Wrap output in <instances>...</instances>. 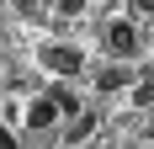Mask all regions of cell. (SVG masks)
I'll use <instances>...</instances> for the list:
<instances>
[{
    "mask_svg": "<svg viewBox=\"0 0 154 149\" xmlns=\"http://www.w3.org/2000/svg\"><path fill=\"white\" fill-rule=\"evenodd\" d=\"M43 69H53V74H80V69H85V53L69 48V43H48V48H43Z\"/></svg>",
    "mask_w": 154,
    "mask_h": 149,
    "instance_id": "obj_1",
    "label": "cell"
},
{
    "mask_svg": "<svg viewBox=\"0 0 154 149\" xmlns=\"http://www.w3.org/2000/svg\"><path fill=\"white\" fill-rule=\"evenodd\" d=\"M106 43H112V53H133V48H138V32L128 27V21H112V32H106Z\"/></svg>",
    "mask_w": 154,
    "mask_h": 149,
    "instance_id": "obj_2",
    "label": "cell"
},
{
    "mask_svg": "<svg viewBox=\"0 0 154 149\" xmlns=\"http://www.w3.org/2000/svg\"><path fill=\"white\" fill-rule=\"evenodd\" d=\"M59 112H64V106L53 101V96H43V101H32V112H27V122H32V128H48V122L59 117Z\"/></svg>",
    "mask_w": 154,
    "mask_h": 149,
    "instance_id": "obj_3",
    "label": "cell"
},
{
    "mask_svg": "<svg viewBox=\"0 0 154 149\" xmlns=\"http://www.w3.org/2000/svg\"><path fill=\"white\" fill-rule=\"evenodd\" d=\"M96 85H101V90H122V85H128V69H106Z\"/></svg>",
    "mask_w": 154,
    "mask_h": 149,
    "instance_id": "obj_4",
    "label": "cell"
},
{
    "mask_svg": "<svg viewBox=\"0 0 154 149\" xmlns=\"http://www.w3.org/2000/svg\"><path fill=\"white\" fill-rule=\"evenodd\" d=\"M48 96H53V101H59L64 112H80V101H75V96H69V90H64V85H53V90H48Z\"/></svg>",
    "mask_w": 154,
    "mask_h": 149,
    "instance_id": "obj_5",
    "label": "cell"
},
{
    "mask_svg": "<svg viewBox=\"0 0 154 149\" xmlns=\"http://www.w3.org/2000/svg\"><path fill=\"white\" fill-rule=\"evenodd\" d=\"M91 128H96V117H91V112H85V117H75V128H69V138H85V133H91Z\"/></svg>",
    "mask_w": 154,
    "mask_h": 149,
    "instance_id": "obj_6",
    "label": "cell"
},
{
    "mask_svg": "<svg viewBox=\"0 0 154 149\" xmlns=\"http://www.w3.org/2000/svg\"><path fill=\"white\" fill-rule=\"evenodd\" d=\"M85 11V0H59V16H80Z\"/></svg>",
    "mask_w": 154,
    "mask_h": 149,
    "instance_id": "obj_7",
    "label": "cell"
},
{
    "mask_svg": "<svg viewBox=\"0 0 154 149\" xmlns=\"http://www.w3.org/2000/svg\"><path fill=\"white\" fill-rule=\"evenodd\" d=\"M0 149H16V138H11V128H0Z\"/></svg>",
    "mask_w": 154,
    "mask_h": 149,
    "instance_id": "obj_8",
    "label": "cell"
},
{
    "mask_svg": "<svg viewBox=\"0 0 154 149\" xmlns=\"http://www.w3.org/2000/svg\"><path fill=\"white\" fill-rule=\"evenodd\" d=\"M133 5H138V11H154V0H133Z\"/></svg>",
    "mask_w": 154,
    "mask_h": 149,
    "instance_id": "obj_9",
    "label": "cell"
}]
</instances>
